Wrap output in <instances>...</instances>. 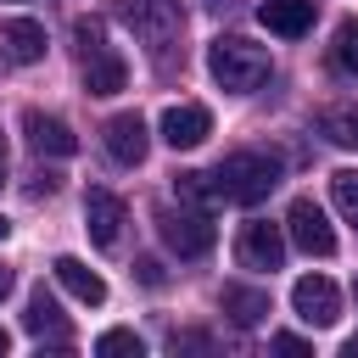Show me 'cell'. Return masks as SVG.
Instances as JSON below:
<instances>
[{"mask_svg":"<svg viewBox=\"0 0 358 358\" xmlns=\"http://www.w3.org/2000/svg\"><path fill=\"white\" fill-rule=\"evenodd\" d=\"M207 73L218 78V90L252 95V90L268 78V50L252 45V39H241V34H218V39L207 45Z\"/></svg>","mask_w":358,"mask_h":358,"instance_id":"6da1fadb","label":"cell"},{"mask_svg":"<svg viewBox=\"0 0 358 358\" xmlns=\"http://www.w3.org/2000/svg\"><path fill=\"white\" fill-rule=\"evenodd\" d=\"M274 185H280V157L274 151H229L213 173V190L224 201H241V207H257Z\"/></svg>","mask_w":358,"mask_h":358,"instance_id":"7a4b0ae2","label":"cell"},{"mask_svg":"<svg viewBox=\"0 0 358 358\" xmlns=\"http://www.w3.org/2000/svg\"><path fill=\"white\" fill-rule=\"evenodd\" d=\"M73 39H78V67H84V90L90 95H117L129 84V62L106 45V28L95 17H78L73 22Z\"/></svg>","mask_w":358,"mask_h":358,"instance_id":"3957f363","label":"cell"},{"mask_svg":"<svg viewBox=\"0 0 358 358\" xmlns=\"http://www.w3.org/2000/svg\"><path fill=\"white\" fill-rule=\"evenodd\" d=\"M117 17L134 28V39H140L157 62L173 50V39H179V28H185L179 0H117Z\"/></svg>","mask_w":358,"mask_h":358,"instance_id":"277c9868","label":"cell"},{"mask_svg":"<svg viewBox=\"0 0 358 358\" xmlns=\"http://www.w3.org/2000/svg\"><path fill=\"white\" fill-rule=\"evenodd\" d=\"M157 235H162V246L173 257H207L213 241H218V229H213V218L201 207H162L157 213Z\"/></svg>","mask_w":358,"mask_h":358,"instance_id":"5b68a950","label":"cell"},{"mask_svg":"<svg viewBox=\"0 0 358 358\" xmlns=\"http://www.w3.org/2000/svg\"><path fill=\"white\" fill-rule=\"evenodd\" d=\"M285 229H291V241H296L308 257H330V252H336V229H330L324 207H319V201H308V196H296V201H291Z\"/></svg>","mask_w":358,"mask_h":358,"instance_id":"8992f818","label":"cell"},{"mask_svg":"<svg viewBox=\"0 0 358 358\" xmlns=\"http://www.w3.org/2000/svg\"><path fill=\"white\" fill-rule=\"evenodd\" d=\"M235 257H241V268H268V274H274V268L285 263V235H280V224H268V218L241 224Z\"/></svg>","mask_w":358,"mask_h":358,"instance_id":"52a82bcc","label":"cell"},{"mask_svg":"<svg viewBox=\"0 0 358 358\" xmlns=\"http://www.w3.org/2000/svg\"><path fill=\"white\" fill-rule=\"evenodd\" d=\"M291 308H296L302 324H336V319H341V291H336V280H324V274H302V280L291 285Z\"/></svg>","mask_w":358,"mask_h":358,"instance_id":"ba28073f","label":"cell"},{"mask_svg":"<svg viewBox=\"0 0 358 358\" xmlns=\"http://www.w3.org/2000/svg\"><path fill=\"white\" fill-rule=\"evenodd\" d=\"M101 140H106V157L123 162V168L145 162V151H151V134H145V117H140V112H117V117H106Z\"/></svg>","mask_w":358,"mask_h":358,"instance_id":"9c48e42d","label":"cell"},{"mask_svg":"<svg viewBox=\"0 0 358 358\" xmlns=\"http://www.w3.org/2000/svg\"><path fill=\"white\" fill-rule=\"evenodd\" d=\"M207 134H213V112H207L201 101H179V106L162 112V140H168L173 151H196Z\"/></svg>","mask_w":358,"mask_h":358,"instance_id":"30bf717a","label":"cell"},{"mask_svg":"<svg viewBox=\"0 0 358 358\" xmlns=\"http://www.w3.org/2000/svg\"><path fill=\"white\" fill-rule=\"evenodd\" d=\"M84 229H90L95 246H117V235H123V201L95 185V190L84 196Z\"/></svg>","mask_w":358,"mask_h":358,"instance_id":"8fae6325","label":"cell"},{"mask_svg":"<svg viewBox=\"0 0 358 358\" xmlns=\"http://www.w3.org/2000/svg\"><path fill=\"white\" fill-rule=\"evenodd\" d=\"M22 134L39 157H73L78 151V134L62 123V117H45V112H22Z\"/></svg>","mask_w":358,"mask_h":358,"instance_id":"7c38bea8","label":"cell"},{"mask_svg":"<svg viewBox=\"0 0 358 358\" xmlns=\"http://www.w3.org/2000/svg\"><path fill=\"white\" fill-rule=\"evenodd\" d=\"M22 330L67 352V319H62V308H56V296H50L45 285H39L34 296H28V313H22Z\"/></svg>","mask_w":358,"mask_h":358,"instance_id":"4fadbf2b","label":"cell"},{"mask_svg":"<svg viewBox=\"0 0 358 358\" xmlns=\"http://www.w3.org/2000/svg\"><path fill=\"white\" fill-rule=\"evenodd\" d=\"M0 56L17 62V67L39 62V56H45V28H39L34 17H11V22H0Z\"/></svg>","mask_w":358,"mask_h":358,"instance_id":"5bb4252c","label":"cell"},{"mask_svg":"<svg viewBox=\"0 0 358 358\" xmlns=\"http://www.w3.org/2000/svg\"><path fill=\"white\" fill-rule=\"evenodd\" d=\"M50 274H56V285H62L67 296H78L84 308H101V302H106V280H101L95 268H84L78 257H56Z\"/></svg>","mask_w":358,"mask_h":358,"instance_id":"9a60e30c","label":"cell"},{"mask_svg":"<svg viewBox=\"0 0 358 358\" xmlns=\"http://www.w3.org/2000/svg\"><path fill=\"white\" fill-rule=\"evenodd\" d=\"M257 17H263L268 34H280V39H302V34L313 28V0H263Z\"/></svg>","mask_w":358,"mask_h":358,"instance_id":"2e32d148","label":"cell"},{"mask_svg":"<svg viewBox=\"0 0 358 358\" xmlns=\"http://www.w3.org/2000/svg\"><path fill=\"white\" fill-rule=\"evenodd\" d=\"M218 308H224L229 324L252 330V324L268 319V291H257V285H224V291H218Z\"/></svg>","mask_w":358,"mask_h":358,"instance_id":"e0dca14e","label":"cell"},{"mask_svg":"<svg viewBox=\"0 0 358 358\" xmlns=\"http://www.w3.org/2000/svg\"><path fill=\"white\" fill-rule=\"evenodd\" d=\"M319 134H324L330 145H347V151H358V101L324 106V112H319Z\"/></svg>","mask_w":358,"mask_h":358,"instance_id":"ac0fdd59","label":"cell"},{"mask_svg":"<svg viewBox=\"0 0 358 358\" xmlns=\"http://www.w3.org/2000/svg\"><path fill=\"white\" fill-rule=\"evenodd\" d=\"M330 196H336L341 218L358 229V168H341V173H330Z\"/></svg>","mask_w":358,"mask_h":358,"instance_id":"d6986e66","label":"cell"},{"mask_svg":"<svg viewBox=\"0 0 358 358\" xmlns=\"http://www.w3.org/2000/svg\"><path fill=\"white\" fill-rule=\"evenodd\" d=\"M330 62L341 73H358V22H341L336 28V45H330Z\"/></svg>","mask_w":358,"mask_h":358,"instance_id":"ffe728a7","label":"cell"},{"mask_svg":"<svg viewBox=\"0 0 358 358\" xmlns=\"http://www.w3.org/2000/svg\"><path fill=\"white\" fill-rule=\"evenodd\" d=\"M95 352H101V358H140V336H134V330H106V336L95 341Z\"/></svg>","mask_w":358,"mask_h":358,"instance_id":"44dd1931","label":"cell"},{"mask_svg":"<svg viewBox=\"0 0 358 358\" xmlns=\"http://www.w3.org/2000/svg\"><path fill=\"white\" fill-rule=\"evenodd\" d=\"M173 190H179L185 201H207V196H218V190H213V173H179Z\"/></svg>","mask_w":358,"mask_h":358,"instance_id":"7402d4cb","label":"cell"},{"mask_svg":"<svg viewBox=\"0 0 358 358\" xmlns=\"http://www.w3.org/2000/svg\"><path fill=\"white\" fill-rule=\"evenodd\" d=\"M134 274H140V285H162V263L157 257H134Z\"/></svg>","mask_w":358,"mask_h":358,"instance_id":"603a6c76","label":"cell"},{"mask_svg":"<svg viewBox=\"0 0 358 358\" xmlns=\"http://www.w3.org/2000/svg\"><path fill=\"white\" fill-rule=\"evenodd\" d=\"M274 352H285V358H308V341L285 330V336H274Z\"/></svg>","mask_w":358,"mask_h":358,"instance_id":"cb8c5ba5","label":"cell"},{"mask_svg":"<svg viewBox=\"0 0 358 358\" xmlns=\"http://www.w3.org/2000/svg\"><path fill=\"white\" fill-rule=\"evenodd\" d=\"M56 185H62V179H56V173L45 168V173H34V185H28V196H34V201H39V196H56Z\"/></svg>","mask_w":358,"mask_h":358,"instance_id":"d4e9b609","label":"cell"},{"mask_svg":"<svg viewBox=\"0 0 358 358\" xmlns=\"http://www.w3.org/2000/svg\"><path fill=\"white\" fill-rule=\"evenodd\" d=\"M6 291H11V268L0 263V296H6Z\"/></svg>","mask_w":358,"mask_h":358,"instance_id":"484cf974","label":"cell"},{"mask_svg":"<svg viewBox=\"0 0 358 358\" xmlns=\"http://www.w3.org/2000/svg\"><path fill=\"white\" fill-rule=\"evenodd\" d=\"M0 185H6V134H0Z\"/></svg>","mask_w":358,"mask_h":358,"instance_id":"4316f807","label":"cell"},{"mask_svg":"<svg viewBox=\"0 0 358 358\" xmlns=\"http://www.w3.org/2000/svg\"><path fill=\"white\" fill-rule=\"evenodd\" d=\"M347 358H358V336H347Z\"/></svg>","mask_w":358,"mask_h":358,"instance_id":"83f0119b","label":"cell"},{"mask_svg":"<svg viewBox=\"0 0 358 358\" xmlns=\"http://www.w3.org/2000/svg\"><path fill=\"white\" fill-rule=\"evenodd\" d=\"M6 347H11V336H6V330H0V358H6Z\"/></svg>","mask_w":358,"mask_h":358,"instance_id":"f1b7e54d","label":"cell"},{"mask_svg":"<svg viewBox=\"0 0 358 358\" xmlns=\"http://www.w3.org/2000/svg\"><path fill=\"white\" fill-rule=\"evenodd\" d=\"M207 6H235V0H207Z\"/></svg>","mask_w":358,"mask_h":358,"instance_id":"f546056e","label":"cell"},{"mask_svg":"<svg viewBox=\"0 0 358 358\" xmlns=\"http://www.w3.org/2000/svg\"><path fill=\"white\" fill-rule=\"evenodd\" d=\"M6 229H11V224H6V218H0V241H6Z\"/></svg>","mask_w":358,"mask_h":358,"instance_id":"4dcf8cb0","label":"cell"},{"mask_svg":"<svg viewBox=\"0 0 358 358\" xmlns=\"http://www.w3.org/2000/svg\"><path fill=\"white\" fill-rule=\"evenodd\" d=\"M352 291H358V285H352Z\"/></svg>","mask_w":358,"mask_h":358,"instance_id":"1f68e13d","label":"cell"}]
</instances>
